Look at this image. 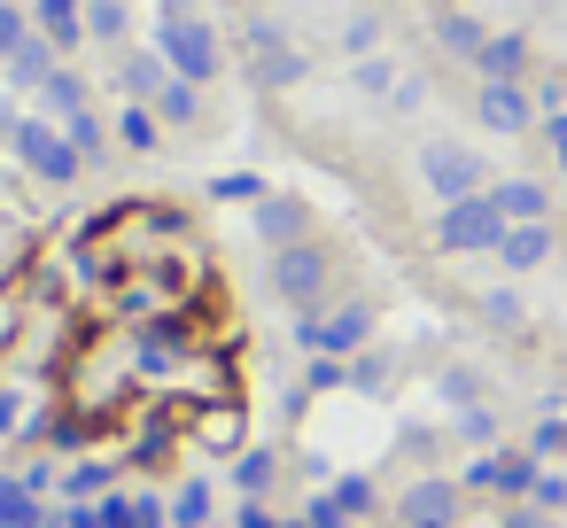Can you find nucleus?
<instances>
[{"mask_svg":"<svg viewBox=\"0 0 567 528\" xmlns=\"http://www.w3.org/2000/svg\"><path fill=\"white\" fill-rule=\"evenodd\" d=\"M17 412H24V404H17V389H0V435H17Z\"/></svg>","mask_w":567,"mask_h":528,"instance_id":"nucleus-43","label":"nucleus"},{"mask_svg":"<svg viewBox=\"0 0 567 528\" xmlns=\"http://www.w3.org/2000/svg\"><path fill=\"white\" fill-rule=\"evenodd\" d=\"M497 528H559V513H544V505H528V497H513V505L497 513Z\"/></svg>","mask_w":567,"mask_h":528,"instance_id":"nucleus-36","label":"nucleus"},{"mask_svg":"<svg viewBox=\"0 0 567 528\" xmlns=\"http://www.w3.org/2000/svg\"><path fill=\"white\" fill-rule=\"evenodd\" d=\"M536 474H544V466H536L528 451H505V443H497V451H474V466H466L458 482H466V497H482V489H489V497H505V505H513V497H528V489H536Z\"/></svg>","mask_w":567,"mask_h":528,"instance_id":"nucleus-8","label":"nucleus"},{"mask_svg":"<svg viewBox=\"0 0 567 528\" xmlns=\"http://www.w3.org/2000/svg\"><path fill=\"white\" fill-rule=\"evenodd\" d=\"M559 257V234L551 226H505V241H497V265L520 280V272H544Z\"/></svg>","mask_w":567,"mask_h":528,"instance_id":"nucleus-14","label":"nucleus"},{"mask_svg":"<svg viewBox=\"0 0 567 528\" xmlns=\"http://www.w3.org/2000/svg\"><path fill=\"white\" fill-rule=\"evenodd\" d=\"M443 404L451 412H466V404H489V381H482V365H443Z\"/></svg>","mask_w":567,"mask_h":528,"instance_id":"nucleus-27","label":"nucleus"},{"mask_svg":"<svg viewBox=\"0 0 567 528\" xmlns=\"http://www.w3.org/2000/svg\"><path fill=\"white\" fill-rule=\"evenodd\" d=\"M203 94H210V86H187V79H172V86H164L148 110L164 117V133H195V125L210 117V102H203Z\"/></svg>","mask_w":567,"mask_h":528,"instance_id":"nucleus-19","label":"nucleus"},{"mask_svg":"<svg viewBox=\"0 0 567 528\" xmlns=\"http://www.w3.org/2000/svg\"><path fill=\"white\" fill-rule=\"evenodd\" d=\"M156 55H164L172 79H187V86H218V79H226V40H218V24L195 17V9L156 24Z\"/></svg>","mask_w":567,"mask_h":528,"instance_id":"nucleus-2","label":"nucleus"},{"mask_svg":"<svg viewBox=\"0 0 567 528\" xmlns=\"http://www.w3.org/2000/svg\"><path fill=\"white\" fill-rule=\"evenodd\" d=\"M528 71H536V48H528V32H489V48L474 55V79H505V86H528Z\"/></svg>","mask_w":567,"mask_h":528,"instance_id":"nucleus-12","label":"nucleus"},{"mask_svg":"<svg viewBox=\"0 0 567 528\" xmlns=\"http://www.w3.org/2000/svg\"><path fill=\"white\" fill-rule=\"evenodd\" d=\"M528 505H544V513H567V474H536Z\"/></svg>","mask_w":567,"mask_h":528,"instance_id":"nucleus-39","label":"nucleus"},{"mask_svg":"<svg viewBox=\"0 0 567 528\" xmlns=\"http://www.w3.org/2000/svg\"><path fill=\"white\" fill-rule=\"evenodd\" d=\"M327 288H334V257H327V241L272 249V296H280L288 311H327Z\"/></svg>","mask_w":567,"mask_h":528,"instance_id":"nucleus-5","label":"nucleus"},{"mask_svg":"<svg viewBox=\"0 0 567 528\" xmlns=\"http://www.w3.org/2000/svg\"><path fill=\"white\" fill-rule=\"evenodd\" d=\"M373 48H381V17H373V9H365V17H342V55L358 63V55H373Z\"/></svg>","mask_w":567,"mask_h":528,"instance_id":"nucleus-33","label":"nucleus"},{"mask_svg":"<svg viewBox=\"0 0 567 528\" xmlns=\"http://www.w3.org/2000/svg\"><path fill=\"white\" fill-rule=\"evenodd\" d=\"M466 520V482L458 474H412L396 489V528H458Z\"/></svg>","mask_w":567,"mask_h":528,"instance_id":"nucleus-7","label":"nucleus"},{"mask_svg":"<svg viewBox=\"0 0 567 528\" xmlns=\"http://www.w3.org/2000/svg\"><path fill=\"white\" fill-rule=\"evenodd\" d=\"M474 311H482V327H489V334H520V327H528V303H520V288H489Z\"/></svg>","mask_w":567,"mask_h":528,"instance_id":"nucleus-25","label":"nucleus"},{"mask_svg":"<svg viewBox=\"0 0 567 528\" xmlns=\"http://www.w3.org/2000/svg\"><path fill=\"white\" fill-rule=\"evenodd\" d=\"M396 79H404V63H389V55H358V63H350V86H358V94H373V102H389V94H396Z\"/></svg>","mask_w":567,"mask_h":528,"instance_id":"nucleus-26","label":"nucleus"},{"mask_svg":"<svg viewBox=\"0 0 567 528\" xmlns=\"http://www.w3.org/2000/svg\"><path fill=\"white\" fill-rule=\"evenodd\" d=\"M334 505H342V520H350V513H373V482H342Z\"/></svg>","mask_w":567,"mask_h":528,"instance_id":"nucleus-40","label":"nucleus"},{"mask_svg":"<svg viewBox=\"0 0 567 528\" xmlns=\"http://www.w3.org/2000/svg\"><path fill=\"white\" fill-rule=\"evenodd\" d=\"M0 71H9V86H24V94H40V86H48V79L63 71V55H55V40H40V32H32V40H24V48H17L9 63H0Z\"/></svg>","mask_w":567,"mask_h":528,"instance_id":"nucleus-18","label":"nucleus"},{"mask_svg":"<svg viewBox=\"0 0 567 528\" xmlns=\"http://www.w3.org/2000/svg\"><path fill=\"white\" fill-rule=\"evenodd\" d=\"M420 102H427V79H412V71H404V79H396V94H389V110H420Z\"/></svg>","mask_w":567,"mask_h":528,"instance_id":"nucleus-41","label":"nucleus"},{"mask_svg":"<svg viewBox=\"0 0 567 528\" xmlns=\"http://www.w3.org/2000/svg\"><path fill=\"white\" fill-rule=\"evenodd\" d=\"M272 474H280V458H272V451H241V458H234V489H241V497H265V489H272Z\"/></svg>","mask_w":567,"mask_h":528,"instance_id":"nucleus-29","label":"nucleus"},{"mask_svg":"<svg viewBox=\"0 0 567 528\" xmlns=\"http://www.w3.org/2000/svg\"><path fill=\"white\" fill-rule=\"evenodd\" d=\"M241 528H280V520H272V513H265V505L249 497V505H241Z\"/></svg>","mask_w":567,"mask_h":528,"instance_id":"nucleus-44","label":"nucleus"},{"mask_svg":"<svg viewBox=\"0 0 567 528\" xmlns=\"http://www.w3.org/2000/svg\"><path fill=\"white\" fill-rule=\"evenodd\" d=\"M48 513H40V489L32 482H17V474H0V528H40Z\"/></svg>","mask_w":567,"mask_h":528,"instance_id":"nucleus-24","label":"nucleus"},{"mask_svg":"<svg viewBox=\"0 0 567 528\" xmlns=\"http://www.w3.org/2000/svg\"><path fill=\"white\" fill-rule=\"evenodd\" d=\"M117 148H125V156H156V148H164V117H156L148 102H125V110H117Z\"/></svg>","mask_w":567,"mask_h":528,"instance_id":"nucleus-21","label":"nucleus"},{"mask_svg":"<svg viewBox=\"0 0 567 528\" xmlns=\"http://www.w3.org/2000/svg\"><path fill=\"white\" fill-rule=\"evenodd\" d=\"M79 110H94V94H86V79H79V71L63 63V71H55V79L40 86V117H55V125H71Z\"/></svg>","mask_w":567,"mask_h":528,"instance_id":"nucleus-20","label":"nucleus"},{"mask_svg":"<svg viewBox=\"0 0 567 528\" xmlns=\"http://www.w3.org/2000/svg\"><path fill=\"white\" fill-rule=\"evenodd\" d=\"M102 482H110V466H79V474H71V482H63V489H71V497H94V489H102Z\"/></svg>","mask_w":567,"mask_h":528,"instance_id":"nucleus-42","label":"nucleus"},{"mask_svg":"<svg viewBox=\"0 0 567 528\" xmlns=\"http://www.w3.org/2000/svg\"><path fill=\"white\" fill-rule=\"evenodd\" d=\"M474 125L497 133V141H536L544 125V102L528 86H505V79H474Z\"/></svg>","mask_w":567,"mask_h":528,"instance_id":"nucleus-6","label":"nucleus"},{"mask_svg":"<svg viewBox=\"0 0 567 528\" xmlns=\"http://www.w3.org/2000/svg\"><path fill=\"white\" fill-rule=\"evenodd\" d=\"M451 435L466 451H497V412L489 404H466V412H451Z\"/></svg>","mask_w":567,"mask_h":528,"instance_id":"nucleus-28","label":"nucleus"},{"mask_svg":"<svg viewBox=\"0 0 567 528\" xmlns=\"http://www.w3.org/2000/svg\"><path fill=\"white\" fill-rule=\"evenodd\" d=\"M164 86H172V63L156 48H117V94L125 102H156Z\"/></svg>","mask_w":567,"mask_h":528,"instance_id":"nucleus-13","label":"nucleus"},{"mask_svg":"<svg viewBox=\"0 0 567 528\" xmlns=\"http://www.w3.org/2000/svg\"><path fill=\"white\" fill-rule=\"evenodd\" d=\"M24 327H32V296H24V280H0V358H17Z\"/></svg>","mask_w":567,"mask_h":528,"instance_id":"nucleus-23","label":"nucleus"},{"mask_svg":"<svg viewBox=\"0 0 567 528\" xmlns=\"http://www.w3.org/2000/svg\"><path fill=\"white\" fill-rule=\"evenodd\" d=\"M350 381H358V389H389V358H381V350H358V358H350Z\"/></svg>","mask_w":567,"mask_h":528,"instance_id":"nucleus-37","label":"nucleus"},{"mask_svg":"<svg viewBox=\"0 0 567 528\" xmlns=\"http://www.w3.org/2000/svg\"><path fill=\"white\" fill-rule=\"evenodd\" d=\"M443 257H497V241H505V210L489 203V195H466V203H443L435 210V234H427Z\"/></svg>","mask_w":567,"mask_h":528,"instance_id":"nucleus-4","label":"nucleus"},{"mask_svg":"<svg viewBox=\"0 0 567 528\" xmlns=\"http://www.w3.org/2000/svg\"><path fill=\"white\" fill-rule=\"evenodd\" d=\"M32 24H40V40H55V55H79L86 48V0H32Z\"/></svg>","mask_w":567,"mask_h":528,"instance_id":"nucleus-16","label":"nucleus"},{"mask_svg":"<svg viewBox=\"0 0 567 528\" xmlns=\"http://www.w3.org/2000/svg\"><path fill=\"white\" fill-rule=\"evenodd\" d=\"M9 156H17L32 179H48V187H71V179L86 172V156L71 148V133H63L55 117H17V125H9Z\"/></svg>","mask_w":567,"mask_h":528,"instance_id":"nucleus-3","label":"nucleus"},{"mask_svg":"<svg viewBox=\"0 0 567 528\" xmlns=\"http://www.w3.org/2000/svg\"><path fill=\"white\" fill-rule=\"evenodd\" d=\"M536 141L551 148V164L567 172V110H544V125H536Z\"/></svg>","mask_w":567,"mask_h":528,"instance_id":"nucleus-38","label":"nucleus"},{"mask_svg":"<svg viewBox=\"0 0 567 528\" xmlns=\"http://www.w3.org/2000/svg\"><path fill=\"white\" fill-rule=\"evenodd\" d=\"M520 451H528L536 466H544V458H567V412H551V420H536V435H528Z\"/></svg>","mask_w":567,"mask_h":528,"instance_id":"nucleus-32","label":"nucleus"},{"mask_svg":"<svg viewBox=\"0 0 567 528\" xmlns=\"http://www.w3.org/2000/svg\"><path fill=\"white\" fill-rule=\"evenodd\" d=\"M210 195H218V203H265L272 187H265L257 172H226V179H210Z\"/></svg>","mask_w":567,"mask_h":528,"instance_id":"nucleus-34","label":"nucleus"},{"mask_svg":"<svg viewBox=\"0 0 567 528\" xmlns=\"http://www.w3.org/2000/svg\"><path fill=\"white\" fill-rule=\"evenodd\" d=\"M435 48L458 55V63H474V55L489 48V24H482L474 9H435Z\"/></svg>","mask_w":567,"mask_h":528,"instance_id":"nucleus-17","label":"nucleus"},{"mask_svg":"<svg viewBox=\"0 0 567 528\" xmlns=\"http://www.w3.org/2000/svg\"><path fill=\"white\" fill-rule=\"evenodd\" d=\"M412 172H420V187L435 195V210H443V203H466V195H489V156H482L474 141H451V133H427L420 156H412Z\"/></svg>","mask_w":567,"mask_h":528,"instance_id":"nucleus-1","label":"nucleus"},{"mask_svg":"<svg viewBox=\"0 0 567 528\" xmlns=\"http://www.w3.org/2000/svg\"><path fill=\"white\" fill-rule=\"evenodd\" d=\"M40 24H32V9H24V0H0V63H9L24 40H32Z\"/></svg>","mask_w":567,"mask_h":528,"instance_id":"nucleus-31","label":"nucleus"},{"mask_svg":"<svg viewBox=\"0 0 567 528\" xmlns=\"http://www.w3.org/2000/svg\"><path fill=\"white\" fill-rule=\"evenodd\" d=\"M172 520H179V528H210V489H203V482H187V489L172 497Z\"/></svg>","mask_w":567,"mask_h":528,"instance_id":"nucleus-35","label":"nucleus"},{"mask_svg":"<svg viewBox=\"0 0 567 528\" xmlns=\"http://www.w3.org/2000/svg\"><path fill=\"white\" fill-rule=\"evenodd\" d=\"M187 435H195L203 451H218V458H241V451H249V412H241V396L187 404Z\"/></svg>","mask_w":567,"mask_h":528,"instance_id":"nucleus-9","label":"nucleus"},{"mask_svg":"<svg viewBox=\"0 0 567 528\" xmlns=\"http://www.w3.org/2000/svg\"><path fill=\"white\" fill-rule=\"evenodd\" d=\"M86 40L94 48H125L133 40V0H86Z\"/></svg>","mask_w":567,"mask_h":528,"instance_id":"nucleus-22","label":"nucleus"},{"mask_svg":"<svg viewBox=\"0 0 567 528\" xmlns=\"http://www.w3.org/2000/svg\"><path fill=\"white\" fill-rule=\"evenodd\" d=\"M63 133H71V148H79V156H86V164H102V156H110V125H102V117H94V110H79V117H71V125H63Z\"/></svg>","mask_w":567,"mask_h":528,"instance_id":"nucleus-30","label":"nucleus"},{"mask_svg":"<svg viewBox=\"0 0 567 528\" xmlns=\"http://www.w3.org/2000/svg\"><path fill=\"white\" fill-rule=\"evenodd\" d=\"M249 234H257L265 249H296V241H311V203L272 187L265 203H249Z\"/></svg>","mask_w":567,"mask_h":528,"instance_id":"nucleus-10","label":"nucleus"},{"mask_svg":"<svg viewBox=\"0 0 567 528\" xmlns=\"http://www.w3.org/2000/svg\"><path fill=\"white\" fill-rule=\"evenodd\" d=\"M489 203L505 210V226H551V187L544 179H497Z\"/></svg>","mask_w":567,"mask_h":528,"instance_id":"nucleus-15","label":"nucleus"},{"mask_svg":"<svg viewBox=\"0 0 567 528\" xmlns=\"http://www.w3.org/2000/svg\"><path fill=\"white\" fill-rule=\"evenodd\" d=\"M303 79H311V55H303L296 40L249 48V86H257V94H288V86H303Z\"/></svg>","mask_w":567,"mask_h":528,"instance_id":"nucleus-11","label":"nucleus"}]
</instances>
